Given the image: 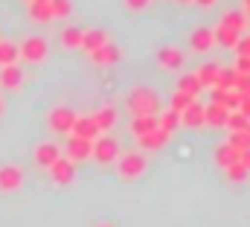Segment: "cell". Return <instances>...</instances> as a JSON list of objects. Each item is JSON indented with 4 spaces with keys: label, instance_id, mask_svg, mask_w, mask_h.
<instances>
[{
    "label": "cell",
    "instance_id": "2e32d148",
    "mask_svg": "<svg viewBox=\"0 0 250 227\" xmlns=\"http://www.w3.org/2000/svg\"><path fill=\"white\" fill-rule=\"evenodd\" d=\"M181 125H187V128H201L204 125V105H198V99L187 111H181Z\"/></svg>",
    "mask_w": 250,
    "mask_h": 227
},
{
    "label": "cell",
    "instance_id": "3957f363",
    "mask_svg": "<svg viewBox=\"0 0 250 227\" xmlns=\"http://www.w3.org/2000/svg\"><path fill=\"white\" fill-rule=\"evenodd\" d=\"M47 38H41V35H29L21 47H18V56L26 58L29 64H35V61H44V56H47Z\"/></svg>",
    "mask_w": 250,
    "mask_h": 227
},
{
    "label": "cell",
    "instance_id": "d590c367",
    "mask_svg": "<svg viewBox=\"0 0 250 227\" xmlns=\"http://www.w3.org/2000/svg\"><path fill=\"white\" fill-rule=\"evenodd\" d=\"M233 91L236 93H242V96H250V76H236V85H233Z\"/></svg>",
    "mask_w": 250,
    "mask_h": 227
},
{
    "label": "cell",
    "instance_id": "1f68e13d",
    "mask_svg": "<svg viewBox=\"0 0 250 227\" xmlns=\"http://www.w3.org/2000/svg\"><path fill=\"white\" fill-rule=\"evenodd\" d=\"M227 146H233V149H239V152L250 149V131H233L230 140H227Z\"/></svg>",
    "mask_w": 250,
    "mask_h": 227
},
{
    "label": "cell",
    "instance_id": "f1b7e54d",
    "mask_svg": "<svg viewBox=\"0 0 250 227\" xmlns=\"http://www.w3.org/2000/svg\"><path fill=\"white\" fill-rule=\"evenodd\" d=\"M248 21H245V15L239 12V9H230V12H224V18H221V23L218 26H227V29H236V32H242V26H245Z\"/></svg>",
    "mask_w": 250,
    "mask_h": 227
},
{
    "label": "cell",
    "instance_id": "f6af8a7d",
    "mask_svg": "<svg viewBox=\"0 0 250 227\" xmlns=\"http://www.w3.org/2000/svg\"><path fill=\"white\" fill-rule=\"evenodd\" d=\"M0 114H3V102H0Z\"/></svg>",
    "mask_w": 250,
    "mask_h": 227
},
{
    "label": "cell",
    "instance_id": "d6986e66",
    "mask_svg": "<svg viewBox=\"0 0 250 227\" xmlns=\"http://www.w3.org/2000/svg\"><path fill=\"white\" fill-rule=\"evenodd\" d=\"M137 140H140L143 149H163L166 140H169V134H166L163 128H154V131H148V134H143V137H137Z\"/></svg>",
    "mask_w": 250,
    "mask_h": 227
},
{
    "label": "cell",
    "instance_id": "74e56055",
    "mask_svg": "<svg viewBox=\"0 0 250 227\" xmlns=\"http://www.w3.org/2000/svg\"><path fill=\"white\" fill-rule=\"evenodd\" d=\"M233 50H236V56H250V35H242Z\"/></svg>",
    "mask_w": 250,
    "mask_h": 227
},
{
    "label": "cell",
    "instance_id": "e0dca14e",
    "mask_svg": "<svg viewBox=\"0 0 250 227\" xmlns=\"http://www.w3.org/2000/svg\"><path fill=\"white\" fill-rule=\"evenodd\" d=\"M239 155H242L239 149H233V146H227V143H224V146H218V149H215V155H212V158H215V166L227 169V166L239 163Z\"/></svg>",
    "mask_w": 250,
    "mask_h": 227
},
{
    "label": "cell",
    "instance_id": "5b68a950",
    "mask_svg": "<svg viewBox=\"0 0 250 227\" xmlns=\"http://www.w3.org/2000/svg\"><path fill=\"white\" fill-rule=\"evenodd\" d=\"M47 169H50V175H53V181H56V183H62V186H67V183L76 178V163H73L70 158H62V155H59Z\"/></svg>",
    "mask_w": 250,
    "mask_h": 227
},
{
    "label": "cell",
    "instance_id": "7dc6e473",
    "mask_svg": "<svg viewBox=\"0 0 250 227\" xmlns=\"http://www.w3.org/2000/svg\"><path fill=\"white\" fill-rule=\"evenodd\" d=\"M41 3H50V0H41Z\"/></svg>",
    "mask_w": 250,
    "mask_h": 227
},
{
    "label": "cell",
    "instance_id": "9c48e42d",
    "mask_svg": "<svg viewBox=\"0 0 250 227\" xmlns=\"http://www.w3.org/2000/svg\"><path fill=\"white\" fill-rule=\"evenodd\" d=\"M157 64L166 67V70H181V67H184V50H178V47H163V50H157Z\"/></svg>",
    "mask_w": 250,
    "mask_h": 227
},
{
    "label": "cell",
    "instance_id": "e575fe53",
    "mask_svg": "<svg viewBox=\"0 0 250 227\" xmlns=\"http://www.w3.org/2000/svg\"><path fill=\"white\" fill-rule=\"evenodd\" d=\"M224 172H227V178H230V181H248V175H250L242 163H233V166H227Z\"/></svg>",
    "mask_w": 250,
    "mask_h": 227
},
{
    "label": "cell",
    "instance_id": "f35d334b",
    "mask_svg": "<svg viewBox=\"0 0 250 227\" xmlns=\"http://www.w3.org/2000/svg\"><path fill=\"white\" fill-rule=\"evenodd\" d=\"M239 111H242V114L250 119V96H242V102H239Z\"/></svg>",
    "mask_w": 250,
    "mask_h": 227
},
{
    "label": "cell",
    "instance_id": "7402d4cb",
    "mask_svg": "<svg viewBox=\"0 0 250 227\" xmlns=\"http://www.w3.org/2000/svg\"><path fill=\"white\" fill-rule=\"evenodd\" d=\"M154 128H160V125H157V116H134V119H131L134 137H143V134H148V131H154Z\"/></svg>",
    "mask_w": 250,
    "mask_h": 227
},
{
    "label": "cell",
    "instance_id": "ac0fdd59",
    "mask_svg": "<svg viewBox=\"0 0 250 227\" xmlns=\"http://www.w3.org/2000/svg\"><path fill=\"white\" fill-rule=\"evenodd\" d=\"M90 58H93L96 64H114V61H120V47H114V44L108 41V44H102L99 50H93Z\"/></svg>",
    "mask_w": 250,
    "mask_h": 227
},
{
    "label": "cell",
    "instance_id": "277c9868",
    "mask_svg": "<svg viewBox=\"0 0 250 227\" xmlns=\"http://www.w3.org/2000/svg\"><path fill=\"white\" fill-rule=\"evenodd\" d=\"M117 160H120V166H117L120 178H137V175H143V169H146V158L140 152H125Z\"/></svg>",
    "mask_w": 250,
    "mask_h": 227
},
{
    "label": "cell",
    "instance_id": "d4e9b609",
    "mask_svg": "<svg viewBox=\"0 0 250 227\" xmlns=\"http://www.w3.org/2000/svg\"><path fill=\"white\" fill-rule=\"evenodd\" d=\"M82 35H84V29H79V26H64L62 29V44L67 50H79Z\"/></svg>",
    "mask_w": 250,
    "mask_h": 227
},
{
    "label": "cell",
    "instance_id": "d6a6232c",
    "mask_svg": "<svg viewBox=\"0 0 250 227\" xmlns=\"http://www.w3.org/2000/svg\"><path fill=\"white\" fill-rule=\"evenodd\" d=\"M192 102H195V96H189V93H181V91H175V96H172V105H169V108L181 114V111H187Z\"/></svg>",
    "mask_w": 250,
    "mask_h": 227
},
{
    "label": "cell",
    "instance_id": "8992f818",
    "mask_svg": "<svg viewBox=\"0 0 250 227\" xmlns=\"http://www.w3.org/2000/svg\"><path fill=\"white\" fill-rule=\"evenodd\" d=\"M76 116H79V114L73 111V108H67V105H59V108H53V111H50V128H53L56 134H67Z\"/></svg>",
    "mask_w": 250,
    "mask_h": 227
},
{
    "label": "cell",
    "instance_id": "7bdbcfd3",
    "mask_svg": "<svg viewBox=\"0 0 250 227\" xmlns=\"http://www.w3.org/2000/svg\"><path fill=\"white\" fill-rule=\"evenodd\" d=\"M96 227H114V225H108V222H105V225H96Z\"/></svg>",
    "mask_w": 250,
    "mask_h": 227
},
{
    "label": "cell",
    "instance_id": "484cf974",
    "mask_svg": "<svg viewBox=\"0 0 250 227\" xmlns=\"http://www.w3.org/2000/svg\"><path fill=\"white\" fill-rule=\"evenodd\" d=\"M195 76H198L201 88H212L215 85V76H218V64H201L195 70Z\"/></svg>",
    "mask_w": 250,
    "mask_h": 227
},
{
    "label": "cell",
    "instance_id": "ffe728a7",
    "mask_svg": "<svg viewBox=\"0 0 250 227\" xmlns=\"http://www.w3.org/2000/svg\"><path fill=\"white\" fill-rule=\"evenodd\" d=\"M56 158H59V146H56V143H41V146L35 149V163L44 166V169H47Z\"/></svg>",
    "mask_w": 250,
    "mask_h": 227
},
{
    "label": "cell",
    "instance_id": "9a60e30c",
    "mask_svg": "<svg viewBox=\"0 0 250 227\" xmlns=\"http://www.w3.org/2000/svg\"><path fill=\"white\" fill-rule=\"evenodd\" d=\"M227 108L224 105H218V102H212V105H207L204 108V125H212V128H221L224 122H227Z\"/></svg>",
    "mask_w": 250,
    "mask_h": 227
},
{
    "label": "cell",
    "instance_id": "b9f144b4",
    "mask_svg": "<svg viewBox=\"0 0 250 227\" xmlns=\"http://www.w3.org/2000/svg\"><path fill=\"white\" fill-rule=\"evenodd\" d=\"M192 3H198V6H212L215 0H192Z\"/></svg>",
    "mask_w": 250,
    "mask_h": 227
},
{
    "label": "cell",
    "instance_id": "83f0119b",
    "mask_svg": "<svg viewBox=\"0 0 250 227\" xmlns=\"http://www.w3.org/2000/svg\"><path fill=\"white\" fill-rule=\"evenodd\" d=\"M157 125H160L166 134H172V131L181 125V114L172 111V108H169V111H163V114H157Z\"/></svg>",
    "mask_w": 250,
    "mask_h": 227
},
{
    "label": "cell",
    "instance_id": "8d00e7d4",
    "mask_svg": "<svg viewBox=\"0 0 250 227\" xmlns=\"http://www.w3.org/2000/svg\"><path fill=\"white\" fill-rule=\"evenodd\" d=\"M233 70H236V73H242V76H250V56H236Z\"/></svg>",
    "mask_w": 250,
    "mask_h": 227
},
{
    "label": "cell",
    "instance_id": "5bb4252c",
    "mask_svg": "<svg viewBox=\"0 0 250 227\" xmlns=\"http://www.w3.org/2000/svg\"><path fill=\"white\" fill-rule=\"evenodd\" d=\"M90 119L96 122V128H99V134H102V131H111V128L117 125V108H111V105H105V108H99L96 114H90Z\"/></svg>",
    "mask_w": 250,
    "mask_h": 227
},
{
    "label": "cell",
    "instance_id": "44dd1931",
    "mask_svg": "<svg viewBox=\"0 0 250 227\" xmlns=\"http://www.w3.org/2000/svg\"><path fill=\"white\" fill-rule=\"evenodd\" d=\"M242 38V32H236V29H227V26H218V29H212V41L215 44H221V47H236V41Z\"/></svg>",
    "mask_w": 250,
    "mask_h": 227
},
{
    "label": "cell",
    "instance_id": "bcb514c9",
    "mask_svg": "<svg viewBox=\"0 0 250 227\" xmlns=\"http://www.w3.org/2000/svg\"><path fill=\"white\" fill-rule=\"evenodd\" d=\"M181 3H192V0H181Z\"/></svg>",
    "mask_w": 250,
    "mask_h": 227
},
{
    "label": "cell",
    "instance_id": "ee69618b",
    "mask_svg": "<svg viewBox=\"0 0 250 227\" xmlns=\"http://www.w3.org/2000/svg\"><path fill=\"white\" fill-rule=\"evenodd\" d=\"M245 6H248V12H250V0H245Z\"/></svg>",
    "mask_w": 250,
    "mask_h": 227
},
{
    "label": "cell",
    "instance_id": "4fadbf2b",
    "mask_svg": "<svg viewBox=\"0 0 250 227\" xmlns=\"http://www.w3.org/2000/svg\"><path fill=\"white\" fill-rule=\"evenodd\" d=\"M21 82H23V70H21L18 64H6V67H0V85H3V88L15 91V88H21Z\"/></svg>",
    "mask_w": 250,
    "mask_h": 227
},
{
    "label": "cell",
    "instance_id": "60d3db41",
    "mask_svg": "<svg viewBox=\"0 0 250 227\" xmlns=\"http://www.w3.org/2000/svg\"><path fill=\"white\" fill-rule=\"evenodd\" d=\"M125 3H128V6H131V9H143V6H146V3H148V0H125Z\"/></svg>",
    "mask_w": 250,
    "mask_h": 227
},
{
    "label": "cell",
    "instance_id": "603a6c76",
    "mask_svg": "<svg viewBox=\"0 0 250 227\" xmlns=\"http://www.w3.org/2000/svg\"><path fill=\"white\" fill-rule=\"evenodd\" d=\"M178 91H181V93H189V96H195V99H198L204 88H201V82H198V76H195V73H187V76H181V79H178Z\"/></svg>",
    "mask_w": 250,
    "mask_h": 227
},
{
    "label": "cell",
    "instance_id": "ab89813d",
    "mask_svg": "<svg viewBox=\"0 0 250 227\" xmlns=\"http://www.w3.org/2000/svg\"><path fill=\"white\" fill-rule=\"evenodd\" d=\"M239 163H242V166H245V169L250 172V149H245V152L239 155Z\"/></svg>",
    "mask_w": 250,
    "mask_h": 227
},
{
    "label": "cell",
    "instance_id": "52a82bcc",
    "mask_svg": "<svg viewBox=\"0 0 250 227\" xmlns=\"http://www.w3.org/2000/svg\"><path fill=\"white\" fill-rule=\"evenodd\" d=\"M21 183H23L21 166H15V163L0 166V189H3V192H15V189H21Z\"/></svg>",
    "mask_w": 250,
    "mask_h": 227
},
{
    "label": "cell",
    "instance_id": "f546056e",
    "mask_svg": "<svg viewBox=\"0 0 250 227\" xmlns=\"http://www.w3.org/2000/svg\"><path fill=\"white\" fill-rule=\"evenodd\" d=\"M230 131H250V119L242 111H230L227 114V122H224Z\"/></svg>",
    "mask_w": 250,
    "mask_h": 227
},
{
    "label": "cell",
    "instance_id": "8fae6325",
    "mask_svg": "<svg viewBox=\"0 0 250 227\" xmlns=\"http://www.w3.org/2000/svg\"><path fill=\"white\" fill-rule=\"evenodd\" d=\"M102 44H108V32H105V29H87V32L82 35V44H79V50H84V53H93V50H99Z\"/></svg>",
    "mask_w": 250,
    "mask_h": 227
},
{
    "label": "cell",
    "instance_id": "7a4b0ae2",
    "mask_svg": "<svg viewBox=\"0 0 250 227\" xmlns=\"http://www.w3.org/2000/svg\"><path fill=\"white\" fill-rule=\"evenodd\" d=\"M90 158L96 160V163H114L117 158H120V143L114 140V137H96L93 143H90Z\"/></svg>",
    "mask_w": 250,
    "mask_h": 227
},
{
    "label": "cell",
    "instance_id": "ba28073f",
    "mask_svg": "<svg viewBox=\"0 0 250 227\" xmlns=\"http://www.w3.org/2000/svg\"><path fill=\"white\" fill-rule=\"evenodd\" d=\"M70 134L93 143V140L99 137V128H96V122H93L90 116H76V119H73V125H70Z\"/></svg>",
    "mask_w": 250,
    "mask_h": 227
},
{
    "label": "cell",
    "instance_id": "cb8c5ba5",
    "mask_svg": "<svg viewBox=\"0 0 250 227\" xmlns=\"http://www.w3.org/2000/svg\"><path fill=\"white\" fill-rule=\"evenodd\" d=\"M29 18H32V21H38V23H47V21H53L50 3H41V0H29Z\"/></svg>",
    "mask_w": 250,
    "mask_h": 227
},
{
    "label": "cell",
    "instance_id": "836d02e7",
    "mask_svg": "<svg viewBox=\"0 0 250 227\" xmlns=\"http://www.w3.org/2000/svg\"><path fill=\"white\" fill-rule=\"evenodd\" d=\"M70 0H50V12H53V18H67L70 15Z\"/></svg>",
    "mask_w": 250,
    "mask_h": 227
},
{
    "label": "cell",
    "instance_id": "4316f807",
    "mask_svg": "<svg viewBox=\"0 0 250 227\" xmlns=\"http://www.w3.org/2000/svg\"><path fill=\"white\" fill-rule=\"evenodd\" d=\"M236 70L233 67H218V76H215V85L212 88H221V91H233V85H236Z\"/></svg>",
    "mask_w": 250,
    "mask_h": 227
},
{
    "label": "cell",
    "instance_id": "4dcf8cb0",
    "mask_svg": "<svg viewBox=\"0 0 250 227\" xmlns=\"http://www.w3.org/2000/svg\"><path fill=\"white\" fill-rule=\"evenodd\" d=\"M15 61H18V44H12V41H0V67L15 64Z\"/></svg>",
    "mask_w": 250,
    "mask_h": 227
},
{
    "label": "cell",
    "instance_id": "30bf717a",
    "mask_svg": "<svg viewBox=\"0 0 250 227\" xmlns=\"http://www.w3.org/2000/svg\"><path fill=\"white\" fill-rule=\"evenodd\" d=\"M67 158L73 163H82L90 158V140H82V137H70L67 140Z\"/></svg>",
    "mask_w": 250,
    "mask_h": 227
},
{
    "label": "cell",
    "instance_id": "6da1fadb",
    "mask_svg": "<svg viewBox=\"0 0 250 227\" xmlns=\"http://www.w3.org/2000/svg\"><path fill=\"white\" fill-rule=\"evenodd\" d=\"M128 111L134 116H157L160 114V99L151 88H134L128 93Z\"/></svg>",
    "mask_w": 250,
    "mask_h": 227
},
{
    "label": "cell",
    "instance_id": "7c38bea8",
    "mask_svg": "<svg viewBox=\"0 0 250 227\" xmlns=\"http://www.w3.org/2000/svg\"><path fill=\"white\" fill-rule=\"evenodd\" d=\"M189 44H192V50L195 53H207V50H212V29H207V26H198L192 35H189Z\"/></svg>",
    "mask_w": 250,
    "mask_h": 227
}]
</instances>
